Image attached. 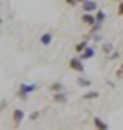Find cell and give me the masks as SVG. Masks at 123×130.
<instances>
[{
    "instance_id": "1",
    "label": "cell",
    "mask_w": 123,
    "mask_h": 130,
    "mask_svg": "<svg viewBox=\"0 0 123 130\" xmlns=\"http://www.w3.org/2000/svg\"><path fill=\"white\" fill-rule=\"evenodd\" d=\"M35 90H39V84H37V83H33V84L22 83L20 88H19V92H17V97L22 99V101H26V99H28V95H30L31 92H35Z\"/></svg>"
},
{
    "instance_id": "2",
    "label": "cell",
    "mask_w": 123,
    "mask_h": 130,
    "mask_svg": "<svg viewBox=\"0 0 123 130\" xmlns=\"http://www.w3.org/2000/svg\"><path fill=\"white\" fill-rule=\"evenodd\" d=\"M68 68H70V70H74V72H77V73H83L85 72V62L79 57H72L68 60Z\"/></svg>"
},
{
    "instance_id": "3",
    "label": "cell",
    "mask_w": 123,
    "mask_h": 130,
    "mask_svg": "<svg viewBox=\"0 0 123 130\" xmlns=\"http://www.w3.org/2000/svg\"><path fill=\"white\" fill-rule=\"evenodd\" d=\"M81 9L85 11V13H92V11H95L98 13L99 11V7H98V2H94V0H83L81 2Z\"/></svg>"
},
{
    "instance_id": "4",
    "label": "cell",
    "mask_w": 123,
    "mask_h": 130,
    "mask_svg": "<svg viewBox=\"0 0 123 130\" xmlns=\"http://www.w3.org/2000/svg\"><path fill=\"white\" fill-rule=\"evenodd\" d=\"M24 117H26V114H24L20 108H15L13 110V125H15V128L20 126V123L24 121Z\"/></svg>"
},
{
    "instance_id": "5",
    "label": "cell",
    "mask_w": 123,
    "mask_h": 130,
    "mask_svg": "<svg viewBox=\"0 0 123 130\" xmlns=\"http://www.w3.org/2000/svg\"><path fill=\"white\" fill-rule=\"evenodd\" d=\"M81 22L86 24L88 28H94V26L98 24V22H95V17H94V15H88V13H83V15H81Z\"/></svg>"
},
{
    "instance_id": "6",
    "label": "cell",
    "mask_w": 123,
    "mask_h": 130,
    "mask_svg": "<svg viewBox=\"0 0 123 130\" xmlns=\"http://www.w3.org/2000/svg\"><path fill=\"white\" fill-rule=\"evenodd\" d=\"M94 55H95V48H94V46H88V48L85 50V53H81V55H77V57H79V59H81L83 62H85V60H88V59H92Z\"/></svg>"
},
{
    "instance_id": "7",
    "label": "cell",
    "mask_w": 123,
    "mask_h": 130,
    "mask_svg": "<svg viewBox=\"0 0 123 130\" xmlns=\"http://www.w3.org/2000/svg\"><path fill=\"white\" fill-rule=\"evenodd\" d=\"M92 123H94V128H95V130H108V125L105 123L101 117H98V116L92 119Z\"/></svg>"
},
{
    "instance_id": "8",
    "label": "cell",
    "mask_w": 123,
    "mask_h": 130,
    "mask_svg": "<svg viewBox=\"0 0 123 130\" xmlns=\"http://www.w3.org/2000/svg\"><path fill=\"white\" fill-rule=\"evenodd\" d=\"M86 48H88V39H83L81 42H77V44H75V53H79V55L85 53Z\"/></svg>"
},
{
    "instance_id": "9",
    "label": "cell",
    "mask_w": 123,
    "mask_h": 130,
    "mask_svg": "<svg viewBox=\"0 0 123 130\" xmlns=\"http://www.w3.org/2000/svg\"><path fill=\"white\" fill-rule=\"evenodd\" d=\"M50 90H51V93H53V95H55V93H63V92H64V84H63V83H51V84H50Z\"/></svg>"
},
{
    "instance_id": "10",
    "label": "cell",
    "mask_w": 123,
    "mask_h": 130,
    "mask_svg": "<svg viewBox=\"0 0 123 130\" xmlns=\"http://www.w3.org/2000/svg\"><path fill=\"white\" fill-rule=\"evenodd\" d=\"M51 40H53V35L48 31V33H42L40 35V44L42 46H48V44H51Z\"/></svg>"
},
{
    "instance_id": "11",
    "label": "cell",
    "mask_w": 123,
    "mask_h": 130,
    "mask_svg": "<svg viewBox=\"0 0 123 130\" xmlns=\"http://www.w3.org/2000/svg\"><path fill=\"white\" fill-rule=\"evenodd\" d=\"M51 101H53V103H66L68 101V95H66V92L55 93V95H51Z\"/></svg>"
},
{
    "instance_id": "12",
    "label": "cell",
    "mask_w": 123,
    "mask_h": 130,
    "mask_svg": "<svg viewBox=\"0 0 123 130\" xmlns=\"http://www.w3.org/2000/svg\"><path fill=\"white\" fill-rule=\"evenodd\" d=\"M98 97H99V92H98V90H90V92H86V93L83 95L85 101H92V99H98Z\"/></svg>"
},
{
    "instance_id": "13",
    "label": "cell",
    "mask_w": 123,
    "mask_h": 130,
    "mask_svg": "<svg viewBox=\"0 0 123 130\" xmlns=\"http://www.w3.org/2000/svg\"><path fill=\"white\" fill-rule=\"evenodd\" d=\"M103 53L105 55H112L114 53V46L110 44V42H105V44H103Z\"/></svg>"
},
{
    "instance_id": "14",
    "label": "cell",
    "mask_w": 123,
    "mask_h": 130,
    "mask_svg": "<svg viewBox=\"0 0 123 130\" xmlns=\"http://www.w3.org/2000/svg\"><path fill=\"white\" fill-rule=\"evenodd\" d=\"M105 19H107V15H105V11H98V13H95V22H98V24H101L103 26V22H105Z\"/></svg>"
},
{
    "instance_id": "15",
    "label": "cell",
    "mask_w": 123,
    "mask_h": 130,
    "mask_svg": "<svg viewBox=\"0 0 123 130\" xmlns=\"http://www.w3.org/2000/svg\"><path fill=\"white\" fill-rule=\"evenodd\" d=\"M77 84L83 86V88H88V86L92 84V81H90V79H85V77H79V79H77Z\"/></svg>"
},
{
    "instance_id": "16",
    "label": "cell",
    "mask_w": 123,
    "mask_h": 130,
    "mask_svg": "<svg viewBox=\"0 0 123 130\" xmlns=\"http://www.w3.org/2000/svg\"><path fill=\"white\" fill-rule=\"evenodd\" d=\"M116 77H118V79H119V81H123V62L119 64V68H118V70H116Z\"/></svg>"
},
{
    "instance_id": "17",
    "label": "cell",
    "mask_w": 123,
    "mask_h": 130,
    "mask_svg": "<svg viewBox=\"0 0 123 130\" xmlns=\"http://www.w3.org/2000/svg\"><path fill=\"white\" fill-rule=\"evenodd\" d=\"M39 116H40V112H31V114H30V119L35 121V119H39Z\"/></svg>"
},
{
    "instance_id": "18",
    "label": "cell",
    "mask_w": 123,
    "mask_h": 130,
    "mask_svg": "<svg viewBox=\"0 0 123 130\" xmlns=\"http://www.w3.org/2000/svg\"><path fill=\"white\" fill-rule=\"evenodd\" d=\"M118 15H119V17H123V2H119V4H118Z\"/></svg>"
},
{
    "instance_id": "19",
    "label": "cell",
    "mask_w": 123,
    "mask_h": 130,
    "mask_svg": "<svg viewBox=\"0 0 123 130\" xmlns=\"http://www.w3.org/2000/svg\"><path fill=\"white\" fill-rule=\"evenodd\" d=\"M92 40H94V42H101V40H103V37L98 33V35H94V37H92Z\"/></svg>"
},
{
    "instance_id": "20",
    "label": "cell",
    "mask_w": 123,
    "mask_h": 130,
    "mask_svg": "<svg viewBox=\"0 0 123 130\" xmlns=\"http://www.w3.org/2000/svg\"><path fill=\"white\" fill-rule=\"evenodd\" d=\"M119 55H121V53H118V51H114V53L110 55V60H116V59H119Z\"/></svg>"
},
{
    "instance_id": "21",
    "label": "cell",
    "mask_w": 123,
    "mask_h": 130,
    "mask_svg": "<svg viewBox=\"0 0 123 130\" xmlns=\"http://www.w3.org/2000/svg\"><path fill=\"white\" fill-rule=\"evenodd\" d=\"M66 4L74 7V6H77V0H66Z\"/></svg>"
},
{
    "instance_id": "22",
    "label": "cell",
    "mask_w": 123,
    "mask_h": 130,
    "mask_svg": "<svg viewBox=\"0 0 123 130\" xmlns=\"http://www.w3.org/2000/svg\"><path fill=\"white\" fill-rule=\"evenodd\" d=\"M6 106H7V103H6V99H2V103H0V108L6 110Z\"/></svg>"
},
{
    "instance_id": "23",
    "label": "cell",
    "mask_w": 123,
    "mask_h": 130,
    "mask_svg": "<svg viewBox=\"0 0 123 130\" xmlns=\"http://www.w3.org/2000/svg\"><path fill=\"white\" fill-rule=\"evenodd\" d=\"M121 55H123V50H121Z\"/></svg>"
}]
</instances>
